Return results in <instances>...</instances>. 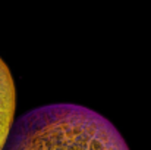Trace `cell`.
Listing matches in <instances>:
<instances>
[{
	"instance_id": "7a4b0ae2",
	"label": "cell",
	"mask_w": 151,
	"mask_h": 150,
	"mask_svg": "<svg viewBox=\"0 0 151 150\" xmlns=\"http://www.w3.org/2000/svg\"><path fill=\"white\" fill-rule=\"evenodd\" d=\"M16 90L7 65L0 57V150L6 149L15 125Z\"/></svg>"
},
{
	"instance_id": "6da1fadb",
	"label": "cell",
	"mask_w": 151,
	"mask_h": 150,
	"mask_svg": "<svg viewBox=\"0 0 151 150\" xmlns=\"http://www.w3.org/2000/svg\"><path fill=\"white\" fill-rule=\"evenodd\" d=\"M4 150H129L117 128L96 110L56 103L24 113Z\"/></svg>"
}]
</instances>
